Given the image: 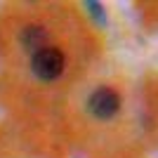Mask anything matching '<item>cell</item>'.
<instances>
[{"label": "cell", "instance_id": "6da1fadb", "mask_svg": "<svg viewBox=\"0 0 158 158\" xmlns=\"http://www.w3.org/2000/svg\"><path fill=\"white\" fill-rule=\"evenodd\" d=\"M31 69L40 80H54L64 71V54L57 47H43L38 52H33Z\"/></svg>", "mask_w": 158, "mask_h": 158}, {"label": "cell", "instance_id": "7a4b0ae2", "mask_svg": "<svg viewBox=\"0 0 158 158\" xmlns=\"http://www.w3.org/2000/svg\"><path fill=\"white\" fill-rule=\"evenodd\" d=\"M87 109H90V113H92L94 118L109 120V118H113V116L118 113L120 97H118V92H113L111 87H99V90H94V92L90 94Z\"/></svg>", "mask_w": 158, "mask_h": 158}, {"label": "cell", "instance_id": "3957f363", "mask_svg": "<svg viewBox=\"0 0 158 158\" xmlns=\"http://www.w3.org/2000/svg\"><path fill=\"white\" fill-rule=\"evenodd\" d=\"M45 40H47V33H45V28H40V26H26L24 33H21V43H24L28 50H33V52L47 47Z\"/></svg>", "mask_w": 158, "mask_h": 158}, {"label": "cell", "instance_id": "277c9868", "mask_svg": "<svg viewBox=\"0 0 158 158\" xmlns=\"http://www.w3.org/2000/svg\"><path fill=\"white\" fill-rule=\"evenodd\" d=\"M87 10H92V17L97 21H104V10H102V5H97V2H87Z\"/></svg>", "mask_w": 158, "mask_h": 158}]
</instances>
